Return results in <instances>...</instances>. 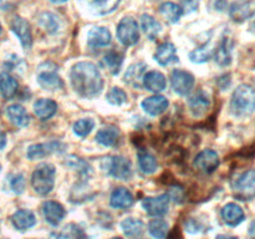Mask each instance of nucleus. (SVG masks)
Listing matches in <instances>:
<instances>
[{
    "label": "nucleus",
    "instance_id": "nucleus-7",
    "mask_svg": "<svg viewBox=\"0 0 255 239\" xmlns=\"http://www.w3.org/2000/svg\"><path fill=\"white\" fill-rule=\"evenodd\" d=\"M117 37L125 46H132L139 39L138 25L132 17H125L117 26Z\"/></svg>",
    "mask_w": 255,
    "mask_h": 239
},
{
    "label": "nucleus",
    "instance_id": "nucleus-1",
    "mask_svg": "<svg viewBox=\"0 0 255 239\" xmlns=\"http://www.w3.org/2000/svg\"><path fill=\"white\" fill-rule=\"evenodd\" d=\"M70 80L75 92L85 99H92L101 94L104 81L96 65L92 62H77L70 72Z\"/></svg>",
    "mask_w": 255,
    "mask_h": 239
},
{
    "label": "nucleus",
    "instance_id": "nucleus-39",
    "mask_svg": "<svg viewBox=\"0 0 255 239\" xmlns=\"http://www.w3.org/2000/svg\"><path fill=\"white\" fill-rule=\"evenodd\" d=\"M106 100L111 105L115 106H120V105L125 104L127 101V94L124 90L119 89V87H114V89L110 90L106 95Z\"/></svg>",
    "mask_w": 255,
    "mask_h": 239
},
{
    "label": "nucleus",
    "instance_id": "nucleus-35",
    "mask_svg": "<svg viewBox=\"0 0 255 239\" xmlns=\"http://www.w3.org/2000/svg\"><path fill=\"white\" fill-rule=\"evenodd\" d=\"M122 61H124V56L116 51H110L109 54L105 55L104 57V64L107 69L111 71V74L116 75L120 72L121 69Z\"/></svg>",
    "mask_w": 255,
    "mask_h": 239
},
{
    "label": "nucleus",
    "instance_id": "nucleus-31",
    "mask_svg": "<svg viewBox=\"0 0 255 239\" xmlns=\"http://www.w3.org/2000/svg\"><path fill=\"white\" fill-rule=\"evenodd\" d=\"M141 25L143 31L146 32L147 36L151 40H154L157 37V35L161 32L162 26L157 20H154L153 17L149 16V15H142L141 17Z\"/></svg>",
    "mask_w": 255,
    "mask_h": 239
},
{
    "label": "nucleus",
    "instance_id": "nucleus-19",
    "mask_svg": "<svg viewBox=\"0 0 255 239\" xmlns=\"http://www.w3.org/2000/svg\"><path fill=\"white\" fill-rule=\"evenodd\" d=\"M11 222L17 231H26L36 223L34 213L29 209H19L11 217Z\"/></svg>",
    "mask_w": 255,
    "mask_h": 239
},
{
    "label": "nucleus",
    "instance_id": "nucleus-14",
    "mask_svg": "<svg viewBox=\"0 0 255 239\" xmlns=\"http://www.w3.org/2000/svg\"><path fill=\"white\" fill-rule=\"evenodd\" d=\"M11 30L19 37L20 42H21V45L25 49H30L31 47V31H30V25L26 20L19 16L14 17V20L11 21Z\"/></svg>",
    "mask_w": 255,
    "mask_h": 239
},
{
    "label": "nucleus",
    "instance_id": "nucleus-28",
    "mask_svg": "<svg viewBox=\"0 0 255 239\" xmlns=\"http://www.w3.org/2000/svg\"><path fill=\"white\" fill-rule=\"evenodd\" d=\"M17 90V81L7 72L0 74V92L4 99H11Z\"/></svg>",
    "mask_w": 255,
    "mask_h": 239
},
{
    "label": "nucleus",
    "instance_id": "nucleus-5",
    "mask_svg": "<svg viewBox=\"0 0 255 239\" xmlns=\"http://www.w3.org/2000/svg\"><path fill=\"white\" fill-rule=\"evenodd\" d=\"M234 196L241 201L255 198V169L247 171L233 183Z\"/></svg>",
    "mask_w": 255,
    "mask_h": 239
},
{
    "label": "nucleus",
    "instance_id": "nucleus-45",
    "mask_svg": "<svg viewBox=\"0 0 255 239\" xmlns=\"http://www.w3.org/2000/svg\"><path fill=\"white\" fill-rule=\"evenodd\" d=\"M216 239H238L236 237H228V236H218Z\"/></svg>",
    "mask_w": 255,
    "mask_h": 239
},
{
    "label": "nucleus",
    "instance_id": "nucleus-6",
    "mask_svg": "<svg viewBox=\"0 0 255 239\" xmlns=\"http://www.w3.org/2000/svg\"><path fill=\"white\" fill-rule=\"evenodd\" d=\"M37 82L44 90L49 91H55L62 87L61 77L57 75L56 66L52 64H44L40 66L39 74H37Z\"/></svg>",
    "mask_w": 255,
    "mask_h": 239
},
{
    "label": "nucleus",
    "instance_id": "nucleus-30",
    "mask_svg": "<svg viewBox=\"0 0 255 239\" xmlns=\"http://www.w3.org/2000/svg\"><path fill=\"white\" fill-rule=\"evenodd\" d=\"M121 228L127 237L141 236L144 231L143 222L136 218H126L122 221Z\"/></svg>",
    "mask_w": 255,
    "mask_h": 239
},
{
    "label": "nucleus",
    "instance_id": "nucleus-8",
    "mask_svg": "<svg viewBox=\"0 0 255 239\" xmlns=\"http://www.w3.org/2000/svg\"><path fill=\"white\" fill-rule=\"evenodd\" d=\"M169 206V196L168 194H162L158 197H148L142 201V207L147 214L152 217H161L168 212Z\"/></svg>",
    "mask_w": 255,
    "mask_h": 239
},
{
    "label": "nucleus",
    "instance_id": "nucleus-4",
    "mask_svg": "<svg viewBox=\"0 0 255 239\" xmlns=\"http://www.w3.org/2000/svg\"><path fill=\"white\" fill-rule=\"evenodd\" d=\"M101 168L104 169L105 173L110 174L117 179H122V181H127L132 176L131 162L121 156H112L104 158L101 162Z\"/></svg>",
    "mask_w": 255,
    "mask_h": 239
},
{
    "label": "nucleus",
    "instance_id": "nucleus-47",
    "mask_svg": "<svg viewBox=\"0 0 255 239\" xmlns=\"http://www.w3.org/2000/svg\"><path fill=\"white\" fill-rule=\"evenodd\" d=\"M251 29L253 30V31H255V21L253 22V25H252V26H251Z\"/></svg>",
    "mask_w": 255,
    "mask_h": 239
},
{
    "label": "nucleus",
    "instance_id": "nucleus-12",
    "mask_svg": "<svg viewBox=\"0 0 255 239\" xmlns=\"http://www.w3.org/2000/svg\"><path fill=\"white\" fill-rule=\"evenodd\" d=\"M42 213H44L45 221L52 227L59 226L66 216L64 207L54 201H47L42 204Z\"/></svg>",
    "mask_w": 255,
    "mask_h": 239
},
{
    "label": "nucleus",
    "instance_id": "nucleus-43",
    "mask_svg": "<svg viewBox=\"0 0 255 239\" xmlns=\"http://www.w3.org/2000/svg\"><path fill=\"white\" fill-rule=\"evenodd\" d=\"M6 146V136H5L4 132L0 131V149H2Z\"/></svg>",
    "mask_w": 255,
    "mask_h": 239
},
{
    "label": "nucleus",
    "instance_id": "nucleus-15",
    "mask_svg": "<svg viewBox=\"0 0 255 239\" xmlns=\"http://www.w3.org/2000/svg\"><path fill=\"white\" fill-rule=\"evenodd\" d=\"M168 105V100L166 97L161 95H154L142 101V109L151 116H158L166 111Z\"/></svg>",
    "mask_w": 255,
    "mask_h": 239
},
{
    "label": "nucleus",
    "instance_id": "nucleus-34",
    "mask_svg": "<svg viewBox=\"0 0 255 239\" xmlns=\"http://www.w3.org/2000/svg\"><path fill=\"white\" fill-rule=\"evenodd\" d=\"M148 232L154 239H164L168 233V224L163 219H153L149 222Z\"/></svg>",
    "mask_w": 255,
    "mask_h": 239
},
{
    "label": "nucleus",
    "instance_id": "nucleus-24",
    "mask_svg": "<svg viewBox=\"0 0 255 239\" xmlns=\"http://www.w3.org/2000/svg\"><path fill=\"white\" fill-rule=\"evenodd\" d=\"M147 66L142 62L133 64L128 67L126 75H125V81L133 87H141L143 85V77L146 75Z\"/></svg>",
    "mask_w": 255,
    "mask_h": 239
},
{
    "label": "nucleus",
    "instance_id": "nucleus-37",
    "mask_svg": "<svg viewBox=\"0 0 255 239\" xmlns=\"http://www.w3.org/2000/svg\"><path fill=\"white\" fill-rule=\"evenodd\" d=\"M95 126L94 120L91 119H82L75 122L74 124V133L79 137H86L90 132L92 131Z\"/></svg>",
    "mask_w": 255,
    "mask_h": 239
},
{
    "label": "nucleus",
    "instance_id": "nucleus-29",
    "mask_svg": "<svg viewBox=\"0 0 255 239\" xmlns=\"http://www.w3.org/2000/svg\"><path fill=\"white\" fill-rule=\"evenodd\" d=\"M117 138H119V129L115 126L104 127L100 129L96 134V141L101 143L102 146H114L116 143Z\"/></svg>",
    "mask_w": 255,
    "mask_h": 239
},
{
    "label": "nucleus",
    "instance_id": "nucleus-41",
    "mask_svg": "<svg viewBox=\"0 0 255 239\" xmlns=\"http://www.w3.org/2000/svg\"><path fill=\"white\" fill-rule=\"evenodd\" d=\"M184 9L188 11H193L198 7V0H183Z\"/></svg>",
    "mask_w": 255,
    "mask_h": 239
},
{
    "label": "nucleus",
    "instance_id": "nucleus-48",
    "mask_svg": "<svg viewBox=\"0 0 255 239\" xmlns=\"http://www.w3.org/2000/svg\"><path fill=\"white\" fill-rule=\"evenodd\" d=\"M111 239H121V238H119V237H115V238H111Z\"/></svg>",
    "mask_w": 255,
    "mask_h": 239
},
{
    "label": "nucleus",
    "instance_id": "nucleus-46",
    "mask_svg": "<svg viewBox=\"0 0 255 239\" xmlns=\"http://www.w3.org/2000/svg\"><path fill=\"white\" fill-rule=\"evenodd\" d=\"M51 2H54V4H64V2H66L67 0H50Z\"/></svg>",
    "mask_w": 255,
    "mask_h": 239
},
{
    "label": "nucleus",
    "instance_id": "nucleus-9",
    "mask_svg": "<svg viewBox=\"0 0 255 239\" xmlns=\"http://www.w3.org/2000/svg\"><path fill=\"white\" fill-rule=\"evenodd\" d=\"M171 84L176 94L186 96L193 87L194 77L193 75L183 70H174L171 75Z\"/></svg>",
    "mask_w": 255,
    "mask_h": 239
},
{
    "label": "nucleus",
    "instance_id": "nucleus-42",
    "mask_svg": "<svg viewBox=\"0 0 255 239\" xmlns=\"http://www.w3.org/2000/svg\"><path fill=\"white\" fill-rule=\"evenodd\" d=\"M248 234H249V238H251V239H255V219H254L253 222H252L251 227H249Z\"/></svg>",
    "mask_w": 255,
    "mask_h": 239
},
{
    "label": "nucleus",
    "instance_id": "nucleus-11",
    "mask_svg": "<svg viewBox=\"0 0 255 239\" xmlns=\"http://www.w3.org/2000/svg\"><path fill=\"white\" fill-rule=\"evenodd\" d=\"M255 14V0H237L231 6V16L234 21H244Z\"/></svg>",
    "mask_w": 255,
    "mask_h": 239
},
{
    "label": "nucleus",
    "instance_id": "nucleus-18",
    "mask_svg": "<svg viewBox=\"0 0 255 239\" xmlns=\"http://www.w3.org/2000/svg\"><path fill=\"white\" fill-rule=\"evenodd\" d=\"M87 42L92 47L107 46L111 42V34L106 27H92L87 34Z\"/></svg>",
    "mask_w": 255,
    "mask_h": 239
},
{
    "label": "nucleus",
    "instance_id": "nucleus-27",
    "mask_svg": "<svg viewBox=\"0 0 255 239\" xmlns=\"http://www.w3.org/2000/svg\"><path fill=\"white\" fill-rule=\"evenodd\" d=\"M216 61L221 66H228L232 62V44L229 37H223L216 50Z\"/></svg>",
    "mask_w": 255,
    "mask_h": 239
},
{
    "label": "nucleus",
    "instance_id": "nucleus-26",
    "mask_svg": "<svg viewBox=\"0 0 255 239\" xmlns=\"http://www.w3.org/2000/svg\"><path fill=\"white\" fill-rule=\"evenodd\" d=\"M188 106L189 109H191V111L193 112L194 116H201V115H203L209 107L208 96H207L203 91L197 92L196 95H193V96L189 99Z\"/></svg>",
    "mask_w": 255,
    "mask_h": 239
},
{
    "label": "nucleus",
    "instance_id": "nucleus-2",
    "mask_svg": "<svg viewBox=\"0 0 255 239\" xmlns=\"http://www.w3.org/2000/svg\"><path fill=\"white\" fill-rule=\"evenodd\" d=\"M231 110L236 116H248L255 111V90L249 85H241L233 92Z\"/></svg>",
    "mask_w": 255,
    "mask_h": 239
},
{
    "label": "nucleus",
    "instance_id": "nucleus-44",
    "mask_svg": "<svg viewBox=\"0 0 255 239\" xmlns=\"http://www.w3.org/2000/svg\"><path fill=\"white\" fill-rule=\"evenodd\" d=\"M72 239H87V237L85 236L81 231L76 229V232H75V236L72 237Z\"/></svg>",
    "mask_w": 255,
    "mask_h": 239
},
{
    "label": "nucleus",
    "instance_id": "nucleus-16",
    "mask_svg": "<svg viewBox=\"0 0 255 239\" xmlns=\"http://www.w3.org/2000/svg\"><path fill=\"white\" fill-rule=\"evenodd\" d=\"M222 217H223V221L231 227L239 226L246 218L243 209L236 203L226 204L222 209Z\"/></svg>",
    "mask_w": 255,
    "mask_h": 239
},
{
    "label": "nucleus",
    "instance_id": "nucleus-3",
    "mask_svg": "<svg viewBox=\"0 0 255 239\" xmlns=\"http://www.w3.org/2000/svg\"><path fill=\"white\" fill-rule=\"evenodd\" d=\"M55 167L50 163H41L36 167L31 177L34 191L40 196H46L55 186Z\"/></svg>",
    "mask_w": 255,
    "mask_h": 239
},
{
    "label": "nucleus",
    "instance_id": "nucleus-20",
    "mask_svg": "<svg viewBox=\"0 0 255 239\" xmlns=\"http://www.w3.org/2000/svg\"><path fill=\"white\" fill-rule=\"evenodd\" d=\"M6 116L10 122L17 127H27L30 123L29 114L21 105H10L6 109Z\"/></svg>",
    "mask_w": 255,
    "mask_h": 239
},
{
    "label": "nucleus",
    "instance_id": "nucleus-22",
    "mask_svg": "<svg viewBox=\"0 0 255 239\" xmlns=\"http://www.w3.org/2000/svg\"><path fill=\"white\" fill-rule=\"evenodd\" d=\"M166 77L159 71H149L144 75L143 77V86L148 91L152 92H161L166 89Z\"/></svg>",
    "mask_w": 255,
    "mask_h": 239
},
{
    "label": "nucleus",
    "instance_id": "nucleus-49",
    "mask_svg": "<svg viewBox=\"0 0 255 239\" xmlns=\"http://www.w3.org/2000/svg\"><path fill=\"white\" fill-rule=\"evenodd\" d=\"M2 4V0H0V5H1Z\"/></svg>",
    "mask_w": 255,
    "mask_h": 239
},
{
    "label": "nucleus",
    "instance_id": "nucleus-25",
    "mask_svg": "<svg viewBox=\"0 0 255 239\" xmlns=\"http://www.w3.org/2000/svg\"><path fill=\"white\" fill-rule=\"evenodd\" d=\"M56 102L50 99H40L34 104V112L40 120H49L56 114Z\"/></svg>",
    "mask_w": 255,
    "mask_h": 239
},
{
    "label": "nucleus",
    "instance_id": "nucleus-36",
    "mask_svg": "<svg viewBox=\"0 0 255 239\" xmlns=\"http://www.w3.org/2000/svg\"><path fill=\"white\" fill-rule=\"evenodd\" d=\"M40 25L45 29V31L49 34H54L59 30V19L51 12H44L39 19Z\"/></svg>",
    "mask_w": 255,
    "mask_h": 239
},
{
    "label": "nucleus",
    "instance_id": "nucleus-50",
    "mask_svg": "<svg viewBox=\"0 0 255 239\" xmlns=\"http://www.w3.org/2000/svg\"><path fill=\"white\" fill-rule=\"evenodd\" d=\"M0 32H1V25H0Z\"/></svg>",
    "mask_w": 255,
    "mask_h": 239
},
{
    "label": "nucleus",
    "instance_id": "nucleus-40",
    "mask_svg": "<svg viewBox=\"0 0 255 239\" xmlns=\"http://www.w3.org/2000/svg\"><path fill=\"white\" fill-rule=\"evenodd\" d=\"M10 186L11 189L16 194H21L25 189V179L22 174H16V176L12 177L11 182H10Z\"/></svg>",
    "mask_w": 255,
    "mask_h": 239
},
{
    "label": "nucleus",
    "instance_id": "nucleus-33",
    "mask_svg": "<svg viewBox=\"0 0 255 239\" xmlns=\"http://www.w3.org/2000/svg\"><path fill=\"white\" fill-rule=\"evenodd\" d=\"M138 164L139 168L142 169V172L147 174L154 173L158 167L157 163V159L154 158V156H152L148 152H139L138 153Z\"/></svg>",
    "mask_w": 255,
    "mask_h": 239
},
{
    "label": "nucleus",
    "instance_id": "nucleus-13",
    "mask_svg": "<svg viewBox=\"0 0 255 239\" xmlns=\"http://www.w3.org/2000/svg\"><path fill=\"white\" fill-rule=\"evenodd\" d=\"M60 148H64L60 142L52 141L49 142V143H39V144H32L27 148L26 156L27 158L31 159V161H35V159L44 158V157L49 156V154L54 153V152L62 151Z\"/></svg>",
    "mask_w": 255,
    "mask_h": 239
},
{
    "label": "nucleus",
    "instance_id": "nucleus-51",
    "mask_svg": "<svg viewBox=\"0 0 255 239\" xmlns=\"http://www.w3.org/2000/svg\"><path fill=\"white\" fill-rule=\"evenodd\" d=\"M0 169H1V166H0Z\"/></svg>",
    "mask_w": 255,
    "mask_h": 239
},
{
    "label": "nucleus",
    "instance_id": "nucleus-23",
    "mask_svg": "<svg viewBox=\"0 0 255 239\" xmlns=\"http://www.w3.org/2000/svg\"><path fill=\"white\" fill-rule=\"evenodd\" d=\"M110 203L114 208L124 209L128 208L133 204V196L131 192L126 188H116L111 194L110 198Z\"/></svg>",
    "mask_w": 255,
    "mask_h": 239
},
{
    "label": "nucleus",
    "instance_id": "nucleus-21",
    "mask_svg": "<svg viewBox=\"0 0 255 239\" xmlns=\"http://www.w3.org/2000/svg\"><path fill=\"white\" fill-rule=\"evenodd\" d=\"M154 59L162 66H166V65H169L171 62L177 61L178 56H177L176 46L171 44V42H163L157 49L156 54H154Z\"/></svg>",
    "mask_w": 255,
    "mask_h": 239
},
{
    "label": "nucleus",
    "instance_id": "nucleus-10",
    "mask_svg": "<svg viewBox=\"0 0 255 239\" xmlns=\"http://www.w3.org/2000/svg\"><path fill=\"white\" fill-rule=\"evenodd\" d=\"M194 166L202 172L212 173L219 166V156L212 149H204L194 159Z\"/></svg>",
    "mask_w": 255,
    "mask_h": 239
},
{
    "label": "nucleus",
    "instance_id": "nucleus-32",
    "mask_svg": "<svg viewBox=\"0 0 255 239\" xmlns=\"http://www.w3.org/2000/svg\"><path fill=\"white\" fill-rule=\"evenodd\" d=\"M162 15L168 20L172 24H176L179 19H181L182 14H183V10L179 5L174 4V2H164L159 7Z\"/></svg>",
    "mask_w": 255,
    "mask_h": 239
},
{
    "label": "nucleus",
    "instance_id": "nucleus-17",
    "mask_svg": "<svg viewBox=\"0 0 255 239\" xmlns=\"http://www.w3.org/2000/svg\"><path fill=\"white\" fill-rule=\"evenodd\" d=\"M90 11L99 15L109 14L114 11L119 5L120 0H80Z\"/></svg>",
    "mask_w": 255,
    "mask_h": 239
},
{
    "label": "nucleus",
    "instance_id": "nucleus-38",
    "mask_svg": "<svg viewBox=\"0 0 255 239\" xmlns=\"http://www.w3.org/2000/svg\"><path fill=\"white\" fill-rule=\"evenodd\" d=\"M212 54H213V51H212L211 47L204 45V46L193 50V51L189 54V59L193 62H197V64H202V62L208 61L212 57Z\"/></svg>",
    "mask_w": 255,
    "mask_h": 239
}]
</instances>
